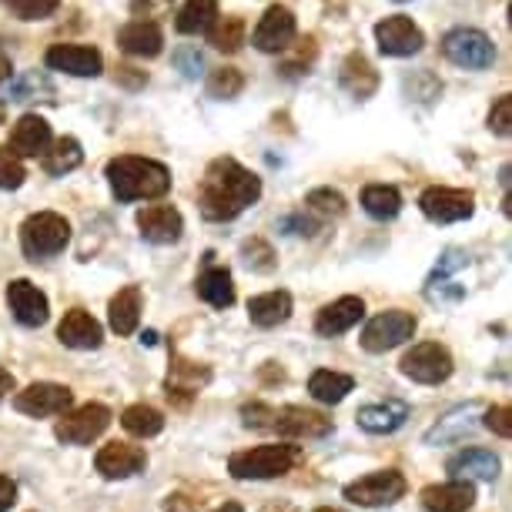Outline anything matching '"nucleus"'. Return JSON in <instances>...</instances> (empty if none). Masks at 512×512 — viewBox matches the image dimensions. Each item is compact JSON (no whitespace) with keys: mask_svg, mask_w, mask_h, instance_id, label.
<instances>
[{"mask_svg":"<svg viewBox=\"0 0 512 512\" xmlns=\"http://www.w3.org/2000/svg\"><path fill=\"white\" fill-rule=\"evenodd\" d=\"M118 47L131 57H158L164 51V34L151 21H131L118 31Z\"/></svg>","mask_w":512,"mask_h":512,"instance_id":"obj_27","label":"nucleus"},{"mask_svg":"<svg viewBox=\"0 0 512 512\" xmlns=\"http://www.w3.org/2000/svg\"><path fill=\"white\" fill-rule=\"evenodd\" d=\"M362 208L369 211L375 221H392L402 211V195L392 185H369L362 191Z\"/></svg>","mask_w":512,"mask_h":512,"instance_id":"obj_36","label":"nucleus"},{"mask_svg":"<svg viewBox=\"0 0 512 512\" xmlns=\"http://www.w3.org/2000/svg\"><path fill=\"white\" fill-rule=\"evenodd\" d=\"M262 198V178L235 158H215L198 185V208L208 221H231Z\"/></svg>","mask_w":512,"mask_h":512,"instance_id":"obj_1","label":"nucleus"},{"mask_svg":"<svg viewBox=\"0 0 512 512\" xmlns=\"http://www.w3.org/2000/svg\"><path fill=\"white\" fill-rule=\"evenodd\" d=\"M288 315H292V295L288 292H265L248 302V318H251V325H258V328L282 325L288 322Z\"/></svg>","mask_w":512,"mask_h":512,"instance_id":"obj_30","label":"nucleus"},{"mask_svg":"<svg viewBox=\"0 0 512 512\" xmlns=\"http://www.w3.org/2000/svg\"><path fill=\"white\" fill-rule=\"evenodd\" d=\"M315 512H338V509H315Z\"/></svg>","mask_w":512,"mask_h":512,"instance_id":"obj_56","label":"nucleus"},{"mask_svg":"<svg viewBox=\"0 0 512 512\" xmlns=\"http://www.w3.org/2000/svg\"><path fill=\"white\" fill-rule=\"evenodd\" d=\"M37 94H51V84L44 81V74H37V71H31V74H21V77H11V84H7L4 91H0V101H31V98H37Z\"/></svg>","mask_w":512,"mask_h":512,"instance_id":"obj_41","label":"nucleus"},{"mask_svg":"<svg viewBox=\"0 0 512 512\" xmlns=\"http://www.w3.org/2000/svg\"><path fill=\"white\" fill-rule=\"evenodd\" d=\"M402 496H405V476L395 469L369 472V476H362L345 486V499L355 502V506H365V509L392 506V502Z\"/></svg>","mask_w":512,"mask_h":512,"instance_id":"obj_10","label":"nucleus"},{"mask_svg":"<svg viewBox=\"0 0 512 512\" xmlns=\"http://www.w3.org/2000/svg\"><path fill=\"white\" fill-rule=\"evenodd\" d=\"M67 241H71V225L57 211H37V215H31L21 225V248L31 262L61 255Z\"/></svg>","mask_w":512,"mask_h":512,"instance_id":"obj_5","label":"nucleus"},{"mask_svg":"<svg viewBox=\"0 0 512 512\" xmlns=\"http://www.w3.org/2000/svg\"><path fill=\"white\" fill-rule=\"evenodd\" d=\"M399 4H405V0H399Z\"/></svg>","mask_w":512,"mask_h":512,"instance_id":"obj_58","label":"nucleus"},{"mask_svg":"<svg viewBox=\"0 0 512 512\" xmlns=\"http://www.w3.org/2000/svg\"><path fill=\"white\" fill-rule=\"evenodd\" d=\"M44 64L51 67V71L71 74V77H101L104 71L101 51L88 44H54L51 51L44 54Z\"/></svg>","mask_w":512,"mask_h":512,"instance_id":"obj_16","label":"nucleus"},{"mask_svg":"<svg viewBox=\"0 0 512 512\" xmlns=\"http://www.w3.org/2000/svg\"><path fill=\"white\" fill-rule=\"evenodd\" d=\"M405 94H415V101L429 104V101H436L439 94H442V84L429 71H419V74L405 77Z\"/></svg>","mask_w":512,"mask_h":512,"instance_id":"obj_45","label":"nucleus"},{"mask_svg":"<svg viewBox=\"0 0 512 512\" xmlns=\"http://www.w3.org/2000/svg\"><path fill=\"white\" fill-rule=\"evenodd\" d=\"M208 44L215 51H225V54H235L241 44H245V21L235 14L228 17H215V24L208 27Z\"/></svg>","mask_w":512,"mask_h":512,"instance_id":"obj_37","label":"nucleus"},{"mask_svg":"<svg viewBox=\"0 0 512 512\" xmlns=\"http://www.w3.org/2000/svg\"><path fill=\"white\" fill-rule=\"evenodd\" d=\"M295 34H298L295 14L288 11L285 4H272L262 21H258L255 34H251V44H255L262 54H282L292 47Z\"/></svg>","mask_w":512,"mask_h":512,"instance_id":"obj_14","label":"nucleus"},{"mask_svg":"<svg viewBox=\"0 0 512 512\" xmlns=\"http://www.w3.org/2000/svg\"><path fill=\"white\" fill-rule=\"evenodd\" d=\"M14 385H17V382H14V375L7 372L4 365H0V399H7V395L14 392Z\"/></svg>","mask_w":512,"mask_h":512,"instance_id":"obj_53","label":"nucleus"},{"mask_svg":"<svg viewBox=\"0 0 512 512\" xmlns=\"http://www.w3.org/2000/svg\"><path fill=\"white\" fill-rule=\"evenodd\" d=\"M241 422L248 429H268V432H278L285 439H322L332 432V419L322 412H312V409H302V405H265V402H251L241 409Z\"/></svg>","mask_w":512,"mask_h":512,"instance_id":"obj_3","label":"nucleus"},{"mask_svg":"<svg viewBox=\"0 0 512 512\" xmlns=\"http://www.w3.org/2000/svg\"><path fill=\"white\" fill-rule=\"evenodd\" d=\"M285 231H292V235H315V231H322V221H318L315 215H288L282 221Z\"/></svg>","mask_w":512,"mask_h":512,"instance_id":"obj_49","label":"nucleus"},{"mask_svg":"<svg viewBox=\"0 0 512 512\" xmlns=\"http://www.w3.org/2000/svg\"><path fill=\"white\" fill-rule=\"evenodd\" d=\"M365 315V302L359 295H345L338 298V302L325 305L322 312H318L315 318V332L322 338H335V335H345L349 328H355L362 322Z\"/></svg>","mask_w":512,"mask_h":512,"instance_id":"obj_23","label":"nucleus"},{"mask_svg":"<svg viewBox=\"0 0 512 512\" xmlns=\"http://www.w3.org/2000/svg\"><path fill=\"white\" fill-rule=\"evenodd\" d=\"M476 415H479V402L459 405V409H452L446 419H439L436 429L425 432V442H429V446H442V442L466 439L469 432L476 429Z\"/></svg>","mask_w":512,"mask_h":512,"instance_id":"obj_29","label":"nucleus"},{"mask_svg":"<svg viewBox=\"0 0 512 512\" xmlns=\"http://www.w3.org/2000/svg\"><path fill=\"white\" fill-rule=\"evenodd\" d=\"M338 84L352 94L355 101H369L375 91H379V71L369 64V57L362 51H352L342 61V71H338Z\"/></svg>","mask_w":512,"mask_h":512,"instance_id":"obj_25","label":"nucleus"},{"mask_svg":"<svg viewBox=\"0 0 512 512\" xmlns=\"http://www.w3.org/2000/svg\"><path fill=\"white\" fill-rule=\"evenodd\" d=\"M305 211H308V215H315L318 221L342 218L345 215V198L338 195L335 188H315V191H308Z\"/></svg>","mask_w":512,"mask_h":512,"instance_id":"obj_40","label":"nucleus"},{"mask_svg":"<svg viewBox=\"0 0 512 512\" xmlns=\"http://www.w3.org/2000/svg\"><path fill=\"white\" fill-rule=\"evenodd\" d=\"M17 502V486L11 476H0V512H7Z\"/></svg>","mask_w":512,"mask_h":512,"instance_id":"obj_51","label":"nucleus"},{"mask_svg":"<svg viewBox=\"0 0 512 512\" xmlns=\"http://www.w3.org/2000/svg\"><path fill=\"white\" fill-rule=\"evenodd\" d=\"M148 466V452L141 446H131V442H111V446H104L98 452V459H94V469L101 472L104 479H131L144 472Z\"/></svg>","mask_w":512,"mask_h":512,"instance_id":"obj_17","label":"nucleus"},{"mask_svg":"<svg viewBox=\"0 0 512 512\" xmlns=\"http://www.w3.org/2000/svg\"><path fill=\"white\" fill-rule=\"evenodd\" d=\"M466 265H469L466 251L449 248L446 255L439 258V265L432 268L429 282H425V298H429V302H436V305H456V302H462L466 288L456 285V278H452V275H456L459 268H466Z\"/></svg>","mask_w":512,"mask_h":512,"instance_id":"obj_15","label":"nucleus"},{"mask_svg":"<svg viewBox=\"0 0 512 512\" xmlns=\"http://www.w3.org/2000/svg\"><path fill=\"white\" fill-rule=\"evenodd\" d=\"M24 178H27L24 161L11 148L0 144V191H17L24 185Z\"/></svg>","mask_w":512,"mask_h":512,"instance_id":"obj_44","label":"nucleus"},{"mask_svg":"<svg viewBox=\"0 0 512 512\" xmlns=\"http://www.w3.org/2000/svg\"><path fill=\"white\" fill-rule=\"evenodd\" d=\"M57 338H61L67 349L88 352V349H101L104 328L91 312H84V308H71V312L61 318V325H57Z\"/></svg>","mask_w":512,"mask_h":512,"instance_id":"obj_21","label":"nucleus"},{"mask_svg":"<svg viewBox=\"0 0 512 512\" xmlns=\"http://www.w3.org/2000/svg\"><path fill=\"white\" fill-rule=\"evenodd\" d=\"M175 64L185 71V77H198L201 74V54L195 51V47H185V51L175 54Z\"/></svg>","mask_w":512,"mask_h":512,"instance_id":"obj_50","label":"nucleus"},{"mask_svg":"<svg viewBox=\"0 0 512 512\" xmlns=\"http://www.w3.org/2000/svg\"><path fill=\"white\" fill-rule=\"evenodd\" d=\"M442 54L456 67H466V71H486V67L496 64V44L476 27H452L442 37Z\"/></svg>","mask_w":512,"mask_h":512,"instance_id":"obj_6","label":"nucleus"},{"mask_svg":"<svg viewBox=\"0 0 512 512\" xmlns=\"http://www.w3.org/2000/svg\"><path fill=\"white\" fill-rule=\"evenodd\" d=\"M7 305H11L14 318L27 328H37L47 322L51 308H47V295L27 278H17V282L7 285Z\"/></svg>","mask_w":512,"mask_h":512,"instance_id":"obj_18","label":"nucleus"},{"mask_svg":"<svg viewBox=\"0 0 512 512\" xmlns=\"http://www.w3.org/2000/svg\"><path fill=\"white\" fill-rule=\"evenodd\" d=\"M51 124H47L41 114H24L21 121L11 128V148L17 158H37V154H47V148H51Z\"/></svg>","mask_w":512,"mask_h":512,"instance_id":"obj_22","label":"nucleus"},{"mask_svg":"<svg viewBox=\"0 0 512 512\" xmlns=\"http://www.w3.org/2000/svg\"><path fill=\"white\" fill-rule=\"evenodd\" d=\"M118 81L128 84V88H144V84H148V74L134 71V67H118Z\"/></svg>","mask_w":512,"mask_h":512,"instance_id":"obj_52","label":"nucleus"},{"mask_svg":"<svg viewBox=\"0 0 512 512\" xmlns=\"http://www.w3.org/2000/svg\"><path fill=\"white\" fill-rule=\"evenodd\" d=\"M268 512H272V506H268ZM282 512H292V509H282Z\"/></svg>","mask_w":512,"mask_h":512,"instance_id":"obj_57","label":"nucleus"},{"mask_svg":"<svg viewBox=\"0 0 512 512\" xmlns=\"http://www.w3.org/2000/svg\"><path fill=\"white\" fill-rule=\"evenodd\" d=\"M104 178L114 191L118 201H154L164 198L171 191V171L168 164L154 161V158H138V154H121L111 158L104 168Z\"/></svg>","mask_w":512,"mask_h":512,"instance_id":"obj_2","label":"nucleus"},{"mask_svg":"<svg viewBox=\"0 0 512 512\" xmlns=\"http://www.w3.org/2000/svg\"><path fill=\"white\" fill-rule=\"evenodd\" d=\"M121 425L131 432V436L151 439V436H158V432L164 429V415L154 409V405H131V409H124Z\"/></svg>","mask_w":512,"mask_h":512,"instance_id":"obj_38","label":"nucleus"},{"mask_svg":"<svg viewBox=\"0 0 512 512\" xmlns=\"http://www.w3.org/2000/svg\"><path fill=\"white\" fill-rule=\"evenodd\" d=\"M419 208H422V215L429 221H436V225H456V221L472 218V211H476V195L466 188L436 185V188L422 191Z\"/></svg>","mask_w":512,"mask_h":512,"instance_id":"obj_11","label":"nucleus"},{"mask_svg":"<svg viewBox=\"0 0 512 512\" xmlns=\"http://www.w3.org/2000/svg\"><path fill=\"white\" fill-rule=\"evenodd\" d=\"M0 4L21 21H47L61 7V0H0Z\"/></svg>","mask_w":512,"mask_h":512,"instance_id":"obj_43","label":"nucleus"},{"mask_svg":"<svg viewBox=\"0 0 512 512\" xmlns=\"http://www.w3.org/2000/svg\"><path fill=\"white\" fill-rule=\"evenodd\" d=\"M302 459V449L288 446V442H275V446H255L245 452H235L228 459V472L235 479H278L295 469Z\"/></svg>","mask_w":512,"mask_h":512,"instance_id":"obj_4","label":"nucleus"},{"mask_svg":"<svg viewBox=\"0 0 512 512\" xmlns=\"http://www.w3.org/2000/svg\"><path fill=\"white\" fill-rule=\"evenodd\" d=\"M138 228L141 238L151 241V245H175L181 231H185V218L171 205H151L138 215Z\"/></svg>","mask_w":512,"mask_h":512,"instance_id":"obj_20","label":"nucleus"},{"mask_svg":"<svg viewBox=\"0 0 512 512\" xmlns=\"http://www.w3.org/2000/svg\"><path fill=\"white\" fill-rule=\"evenodd\" d=\"M399 369H402L405 379H412L419 385H439V382L449 379L456 365H452V355H449L446 345L419 342V345H412V349L402 355Z\"/></svg>","mask_w":512,"mask_h":512,"instance_id":"obj_8","label":"nucleus"},{"mask_svg":"<svg viewBox=\"0 0 512 512\" xmlns=\"http://www.w3.org/2000/svg\"><path fill=\"white\" fill-rule=\"evenodd\" d=\"M81 161H84L81 141L57 138V141H51V148H47V154H44V171L54 178H64V175H71L74 168H81Z\"/></svg>","mask_w":512,"mask_h":512,"instance_id":"obj_34","label":"nucleus"},{"mask_svg":"<svg viewBox=\"0 0 512 512\" xmlns=\"http://www.w3.org/2000/svg\"><path fill=\"white\" fill-rule=\"evenodd\" d=\"M355 419H359L362 429L372 432V436H389V432H395L405 419H409V405L399 399H385L379 405H365Z\"/></svg>","mask_w":512,"mask_h":512,"instance_id":"obj_28","label":"nucleus"},{"mask_svg":"<svg viewBox=\"0 0 512 512\" xmlns=\"http://www.w3.org/2000/svg\"><path fill=\"white\" fill-rule=\"evenodd\" d=\"M11 71H14V64H11V54L4 51V44H0V84L11 77Z\"/></svg>","mask_w":512,"mask_h":512,"instance_id":"obj_54","label":"nucleus"},{"mask_svg":"<svg viewBox=\"0 0 512 512\" xmlns=\"http://www.w3.org/2000/svg\"><path fill=\"white\" fill-rule=\"evenodd\" d=\"M241 262H245L251 272H275L278 258H275V248L268 245L265 238H248L241 245Z\"/></svg>","mask_w":512,"mask_h":512,"instance_id":"obj_42","label":"nucleus"},{"mask_svg":"<svg viewBox=\"0 0 512 512\" xmlns=\"http://www.w3.org/2000/svg\"><path fill=\"white\" fill-rule=\"evenodd\" d=\"M208 382H211V369H208V365L175 355V359H171V372H168V382H164V389H168V399H175L178 405H188L201 389H205Z\"/></svg>","mask_w":512,"mask_h":512,"instance_id":"obj_19","label":"nucleus"},{"mask_svg":"<svg viewBox=\"0 0 512 512\" xmlns=\"http://www.w3.org/2000/svg\"><path fill=\"white\" fill-rule=\"evenodd\" d=\"M14 409L31 415V419H51L71 409V389L57 382H34L24 392L14 395Z\"/></svg>","mask_w":512,"mask_h":512,"instance_id":"obj_13","label":"nucleus"},{"mask_svg":"<svg viewBox=\"0 0 512 512\" xmlns=\"http://www.w3.org/2000/svg\"><path fill=\"white\" fill-rule=\"evenodd\" d=\"M195 288L211 308H231V305H235V285H231L228 268H205V272L198 275Z\"/></svg>","mask_w":512,"mask_h":512,"instance_id":"obj_33","label":"nucleus"},{"mask_svg":"<svg viewBox=\"0 0 512 512\" xmlns=\"http://www.w3.org/2000/svg\"><path fill=\"white\" fill-rule=\"evenodd\" d=\"M352 389H355L352 375H342L332 369H318V372H312V379H308V392H312V399L322 405H338Z\"/></svg>","mask_w":512,"mask_h":512,"instance_id":"obj_32","label":"nucleus"},{"mask_svg":"<svg viewBox=\"0 0 512 512\" xmlns=\"http://www.w3.org/2000/svg\"><path fill=\"white\" fill-rule=\"evenodd\" d=\"M472 502H476V489H472V482L462 479H449L439 482V486L422 489L425 512H469Z\"/></svg>","mask_w":512,"mask_h":512,"instance_id":"obj_24","label":"nucleus"},{"mask_svg":"<svg viewBox=\"0 0 512 512\" xmlns=\"http://www.w3.org/2000/svg\"><path fill=\"white\" fill-rule=\"evenodd\" d=\"M218 17V0H185L175 17L178 34H205Z\"/></svg>","mask_w":512,"mask_h":512,"instance_id":"obj_35","label":"nucleus"},{"mask_svg":"<svg viewBox=\"0 0 512 512\" xmlns=\"http://www.w3.org/2000/svg\"><path fill=\"white\" fill-rule=\"evenodd\" d=\"M446 469L452 479H462V482H469V479L492 482L499 476V459H496V452H489V449H462L446 462Z\"/></svg>","mask_w":512,"mask_h":512,"instance_id":"obj_26","label":"nucleus"},{"mask_svg":"<svg viewBox=\"0 0 512 512\" xmlns=\"http://www.w3.org/2000/svg\"><path fill=\"white\" fill-rule=\"evenodd\" d=\"M111 425V409L101 402H88L74 412H64V419L54 425V436L64 442V446H91L94 439L101 436Z\"/></svg>","mask_w":512,"mask_h":512,"instance_id":"obj_9","label":"nucleus"},{"mask_svg":"<svg viewBox=\"0 0 512 512\" xmlns=\"http://www.w3.org/2000/svg\"><path fill=\"white\" fill-rule=\"evenodd\" d=\"M375 41L385 57H412L425 47V34L419 31V24L405 14H392L385 21L375 24Z\"/></svg>","mask_w":512,"mask_h":512,"instance_id":"obj_12","label":"nucleus"},{"mask_svg":"<svg viewBox=\"0 0 512 512\" xmlns=\"http://www.w3.org/2000/svg\"><path fill=\"white\" fill-rule=\"evenodd\" d=\"M218 512H245V509H241L238 502H225V506H221Z\"/></svg>","mask_w":512,"mask_h":512,"instance_id":"obj_55","label":"nucleus"},{"mask_svg":"<svg viewBox=\"0 0 512 512\" xmlns=\"http://www.w3.org/2000/svg\"><path fill=\"white\" fill-rule=\"evenodd\" d=\"M171 7H175V0H131V14L138 21H151V24H158V17L171 14Z\"/></svg>","mask_w":512,"mask_h":512,"instance_id":"obj_48","label":"nucleus"},{"mask_svg":"<svg viewBox=\"0 0 512 512\" xmlns=\"http://www.w3.org/2000/svg\"><path fill=\"white\" fill-rule=\"evenodd\" d=\"M482 425H486L489 432H496V436L509 439L512 436V409L509 405H492V409H486V415H482Z\"/></svg>","mask_w":512,"mask_h":512,"instance_id":"obj_47","label":"nucleus"},{"mask_svg":"<svg viewBox=\"0 0 512 512\" xmlns=\"http://www.w3.org/2000/svg\"><path fill=\"white\" fill-rule=\"evenodd\" d=\"M415 315L402 312V308H389V312L369 318V325L362 328V349L372 352V355H382V352H392L399 349L402 342H409L415 335Z\"/></svg>","mask_w":512,"mask_h":512,"instance_id":"obj_7","label":"nucleus"},{"mask_svg":"<svg viewBox=\"0 0 512 512\" xmlns=\"http://www.w3.org/2000/svg\"><path fill=\"white\" fill-rule=\"evenodd\" d=\"M108 318H111V328L118 335H134V332H138V322H141V288L138 285L121 288V292L111 298Z\"/></svg>","mask_w":512,"mask_h":512,"instance_id":"obj_31","label":"nucleus"},{"mask_svg":"<svg viewBox=\"0 0 512 512\" xmlns=\"http://www.w3.org/2000/svg\"><path fill=\"white\" fill-rule=\"evenodd\" d=\"M208 98L215 101H231L238 98L241 88H245V77H241L238 67H215V71L208 74Z\"/></svg>","mask_w":512,"mask_h":512,"instance_id":"obj_39","label":"nucleus"},{"mask_svg":"<svg viewBox=\"0 0 512 512\" xmlns=\"http://www.w3.org/2000/svg\"><path fill=\"white\" fill-rule=\"evenodd\" d=\"M489 128H492V134H499V138H509V131H512V98L509 94H502V98L492 104Z\"/></svg>","mask_w":512,"mask_h":512,"instance_id":"obj_46","label":"nucleus"}]
</instances>
